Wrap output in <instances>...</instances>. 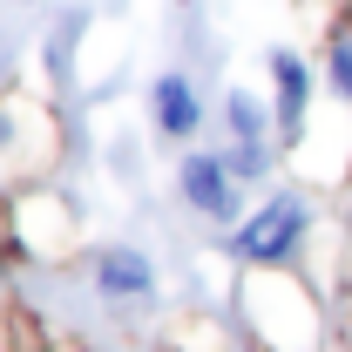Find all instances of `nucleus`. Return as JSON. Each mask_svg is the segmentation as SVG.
Instances as JSON below:
<instances>
[{"label":"nucleus","mask_w":352,"mask_h":352,"mask_svg":"<svg viewBox=\"0 0 352 352\" xmlns=\"http://www.w3.org/2000/svg\"><path fill=\"white\" fill-rule=\"evenodd\" d=\"M298 230H305V210H298L292 197H278V204H264L258 217L237 230V251H244V258H285V251L298 244Z\"/></svg>","instance_id":"1"},{"label":"nucleus","mask_w":352,"mask_h":352,"mask_svg":"<svg viewBox=\"0 0 352 352\" xmlns=\"http://www.w3.org/2000/svg\"><path fill=\"white\" fill-rule=\"evenodd\" d=\"M183 197H190L204 217H237V204H230V183H223V163H217V156H190V163H183Z\"/></svg>","instance_id":"2"},{"label":"nucleus","mask_w":352,"mask_h":352,"mask_svg":"<svg viewBox=\"0 0 352 352\" xmlns=\"http://www.w3.org/2000/svg\"><path fill=\"white\" fill-rule=\"evenodd\" d=\"M156 129H170V135L197 129V95H190L183 75H163V82H156Z\"/></svg>","instance_id":"3"},{"label":"nucleus","mask_w":352,"mask_h":352,"mask_svg":"<svg viewBox=\"0 0 352 352\" xmlns=\"http://www.w3.org/2000/svg\"><path fill=\"white\" fill-rule=\"evenodd\" d=\"M271 75H278V122L298 129V116H305V68L292 54H271Z\"/></svg>","instance_id":"4"},{"label":"nucleus","mask_w":352,"mask_h":352,"mask_svg":"<svg viewBox=\"0 0 352 352\" xmlns=\"http://www.w3.org/2000/svg\"><path fill=\"white\" fill-rule=\"evenodd\" d=\"M102 285L109 292H149V264L135 258V251H116V258L102 264Z\"/></svg>","instance_id":"5"},{"label":"nucleus","mask_w":352,"mask_h":352,"mask_svg":"<svg viewBox=\"0 0 352 352\" xmlns=\"http://www.w3.org/2000/svg\"><path fill=\"white\" fill-rule=\"evenodd\" d=\"M332 88L352 95V47H332Z\"/></svg>","instance_id":"6"}]
</instances>
